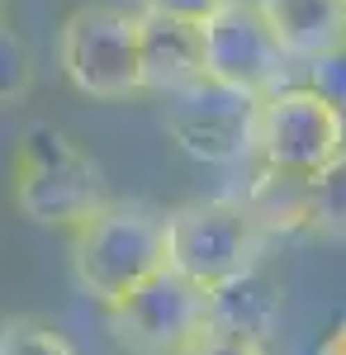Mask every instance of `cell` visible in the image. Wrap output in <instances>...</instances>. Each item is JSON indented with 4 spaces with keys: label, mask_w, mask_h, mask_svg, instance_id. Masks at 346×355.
Listing matches in <instances>:
<instances>
[{
    "label": "cell",
    "mask_w": 346,
    "mask_h": 355,
    "mask_svg": "<svg viewBox=\"0 0 346 355\" xmlns=\"http://www.w3.org/2000/svg\"><path fill=\"white\" fill-rule=\"evenodd\" d=\"M228 0H133L138 15H157V19H181V24L204 28Z\"/></svg>",
    "instance_id": "17"
},
{
    "label": "cell",
    "mask_w": 346,
    "mask_h": 355,
    "mask_svg": "<svg viewBox=\"0 0 346 355\" xmlns=\"http://www.w3.org/2000/svg\"><path fill=\"white\" fill-rule=\"evenodd\" d=\"M308 237L346 242V152L308 180Z\"/></svg>",
    "instance_id": "13"
},
{
    "label": "cell",
    "mask_w": 346,
    "mask_h": 355,
    "mask_svg": "<svg viewBox=\"0 0 346 355\" xmlns=\"http://www.w3.org/2000/svg\"><path fill=\"white\" fill-rule=\"evenodd\" d=\"M346 152V114L332 110L313 85L290 81L275 95L256 100V128H252V162L275 171L318 175Z\"/></svg>",
    "instance_id": "5"
},
{
    "label": "cell",
    "mask_w": 346,
    "mask_h": 355,
    "mask_svg": "<svg viewBox=\"0 0 346 355\" xmlns=\"http://www.w3.org/2000/svg\"><path fill=\"white\" fill-rule=\"evenodd\" d=\"M294 71L346 48V0H256Z\"/></svg>",
    "instance_id": "10"
},
{
    "label": "cell",
    "mask_w": 346,
    "mask_h": 355,
    "mask_svg": "<svg viewBox=\"0 0 346 355\" xmlns=\"http://www.w3.org/2000/svg\"><path fill=\"white\" fill-rule=\"evenodd\" d=\"M0 355H76V346L67 341V331L48 322V318H5L0 322Z\"/></svg>",
    "instance_id": "15"
},
{
    "label": "cell",
    "mask_w": 346,
    "mask_h": 355,
    "mask_svg": "<svg viewBox=\"0 0 346 355\" xmlns=\"http://www.w3.org/2000/svg\"><path fill=\"white\" fill-rule=\"evenodd\" d=\"M5 10H10V0H0V15H5Z\"/></svg>",
    "instance_id": "20"
},
{
    "label": "cell",
    "mask_w": 346,
    "mask_h": 355,
    "mask_svg": "<svg viewBox=\"0 0 346 355\" xmlns=\"http://www.w3.org/2000/svg\"><path fill=\"white\" fill-rule=\"evenodd\" d=\"M161 227H166V270L195 284L199 294H218L233 279L266 266L270 237L242 209L238 194L190 199L171 209Z\"/></svg>",
    "instance_id": "3"
},
{
    "label": "cell",
    "mask_w": 346,
    "mask_h": 355,
    "mask_svg": "<svg viewBox=\"0 0 346 355\" xmlns=\"http://www.w3.org/2000/svg\"><path fill=\"white\" fill-rule=\"evenodd\" d=\"M161 218V209H147L138 199H109L95 218L72 232V279L100 313L166 270Z\"/></svg>",
    "instance_id": "2"
},
{
    "label": "cell",
    "mask_w": 346,
    "mask_h": 355,
    "mask_svg": "<svg viewBox=\"0 0 346 355\" xmlns=\"http://www.w3.org/2000/svg\"><path fill=\"white\" fill-rule=\"evenodd\" d=\"M100 318L124 355H195L209 336V294L161 270Z\"/></svg>",
    "instance_id": "6"
},
{
    "label": "cell",
    "mask_w": 346,
    "mask_h": 355,
    "mask_svg": "<svg viewBox=\"0 0 346 355\" xmlns=\"http://www.w3.org/2000/svg\"><path fill=\"white\" fill-rule=\"evenodd\" d=\"M38 85V57L28 33L10 15H0V110H15L24 105Z\"/></svg>",
    "instance_id": "14"
},
{
    "label": "cell",
    "mask_w": 346,
    "mask_h": 355,
    "mask_svg": "<svg viewBox=\"0 0 346 355\" xmlns=\"http://www.w3.org/2000/svg\"><path fill=\"white\" fill-rule=\"evenodd\" d=\"M247 180H242V209L261 223L270 242L280 237H308V175L294 171H275L266 162H242Z\"/></svg>",
    "instance_id": "11"
},
{
    "label": "cell",
    "mask_w": 346,
    "mask_h": 355,
    "mask_svg": "<svg viewBox=\"0 0 346 355\" xmlns=\"http://www.w3.org/2000/svg\"><path fill=\"white\" fill-rule=\"evenodd\" d=\"M138 62H142V100L147 95L152 100H171V95H181V90L204 81V28L142 15Z\"/></svg>",
    "instance_id": "9"
},
{
    "label": "cell",
    "mask_w": 346,
    "mask_h": 355,
    "mask_svg": "<svg viewBox=\"0 0 346 355\" xmlns=\"http://www.w3.org/2000/svg\"><path fill=\"white\" fill-rule=\"evenodd\" d=\"M138 38H142V15L133 5L85 0L57 28V67L67 85L85 100H100V105L142 100Z\"/></svg>",
    "instance_id": "4"
},
{
    "label": "cell",
    "mask_w": 346,
    "mask_h": 355,
    "mask_svg": "<svg viewBox=\"0 0 346 355\" xmlns=\"http://www.w3.org/2000/svg\"><path fill=\"white\" fill-rule=\"evenodd\" d=\"M195 355H270V341H252V336H223V331H209L204 346Z\"/></svg>",
    "instance_id": "18"
},
{
    "label": "cell",
    "mask_w": 346,
    "mask_h": 355,
    "mask_svg": "<svg viewBox=\"0 0 346 355\" xmlns=\"http://www.w3.org/2000/svg\"><path fill=\"white\" fill-rule=\"evenodd\" d=\"M10 199L19 218H28L33 227L76 232L114 194L105 185V171L90 162L76 137H67L53 123H33L19 133L10 157Z\"/></svg>",
    "instance_id": "1"
},
{
    "label": "cell",
    "mask_w": 346,
    "mask_h": 355,
    "mask_svg": "<svg viewBox=\"0 0 346 355\" xmlns=\"http://www.w3.org/2000/svg\"><path fill=\"white\" fill-rule=\"evenodd\" d=\"M204 76L247 100H266L294 81V62L275 43L256 0H228L204 24Z\"/></svg>",
    "instance_id": "7"
},
{
    "label": "cell",
    "mask_w": 346,
    "mask_h": 355,
    "mask_svg": "<svg viewBox=\"0 0 346 355\" xmlns=\"http://www.w3.org/2000/svg\"><path fill=\"white\" fill-rule=\"evenodd\" d=\"M280 313H285V289L266 275V266L209 294V331H223V336L270 341L280 327Z\"/></svg>",
    "instance_id": "12"
},
{
    "label": "cell",
    "mask_w": 346,
    "mask_h": 355,
    "mask_svg": "<svg viewBox=\"0 0 346 355\" xmlns=\"http://www.w3.org/2000/svg\"><path fill=\"white\" fill-rule=\"evenodd\" d=\"M161 123L171 142L204 166H238L252 162V128H256V100L218 81H204L161 100Z\"/></svg>",
    "instance_id": "8"
},
{
    "label": "cell",
    "mask_w": 346,
    "mask_h": 355,
    "mask_svg": "<svg viewBox=\"0 0 346 355\" xmlns=\"http://www.w3.org/2000/svg\"><path fill=\"white\" fill-rule=\"evenodd\" d=\"M304 85H313L332 110L346 114V48L318 57V62H308V67H304Z\"/></svg>",
    "instance_id": "16"
},
{
    "label": "cell",
    "mask_w": 346,
    "mask_h": 355,
    "mask_svg": "<svg viewBox=\"0 0 346 355\" xmlns=\"http://www.w3.org/2000/svg\"><path fill=\"white\" fill-rule=\"evenodd\" d=\"M313 355H346V318H342V322H337L332 331H327V336H322Z\"/></svg>",
    "instance_id": "19"
}]
</instances>
